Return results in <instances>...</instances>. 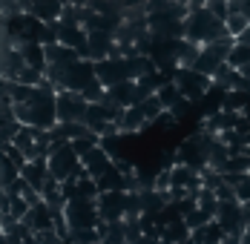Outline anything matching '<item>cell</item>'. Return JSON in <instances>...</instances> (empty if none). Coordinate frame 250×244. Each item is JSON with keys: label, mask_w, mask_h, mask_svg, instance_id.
Masks as SVG:
<instances>
[{"label": "cell", "mask_w": 250, "mask_h": 244, "mask_svg": "<svg viewBox=\"0 0 250 244\" xmlns=\"http://www.w3.org/2000/svg\"><path fill=\"white\" fill-rule=\"evenodd\" d=\"M106 98L118 106H132L135 103V78H126L115 86H106Z\"/></svg>", "instance_id": "13"}, {"label": "cell", "mask_w": 250, "mask_h": 244, "mask_svg": "<svg viewBox=\"0 0 250 244\" xmlns=\"http://www.w3.org/2000/svg\"><path fill=\"white\" fill-rule=\"evenodd\" d=\"M89 112V101L83 92L75 89H61L58 92V121H83Z\"/></svg>", "instance_id": "7"}, {"label": "cell", "mask_w": 250, "mask_h": 244, "mask_svg": "<svg viewBox=\"0 0 250 244\" xmlns=\"http://www.w3.org/2000/svg\"><path fill=\"white\" fill-rule=\"evenodd\" d=\"M213 219H216V216H213V213H207L204 207H193V210L184 216V221L190 224V230H199V227H204L207 221H213Z\"/></svg>", "instance_id": "19"}, {"label": "cell", "mask_w": 250, "mask_h": 244, "mask_svg": "<svg viewBox=\"0 0 250 244\" xmlns=\"http://www.w3.org/2000/svg\"><path fill=\"white\" fill-rule=\"evenodd\" d=\"M95 78H98L95 58H78L75 63H72V66H66L63 75H61V89H75V92H83Z\"/></svg>", "instance_id": "6"}, {"label": "cell", "mask_w": 250, "mask_h": 244, "mask_svg": "<svg viewBox=\"0 0 250 244\" xmlns=\"http://www.w3.org/2000/svg\"><path fill=\"white\" fill-rule=\"evenodd\" d=\"M225 35H230L227 20L216 18L207 6H199V9H190L187 12V18H184V38L187 41L204 46V43H213V41H219Z\"/></svg>", "instance_id": "1"}, {"label": "cell", "mask_w": 250, "mask_h": 244, "mask_svg": "<svg viewBox=\"0 0 250 244\" xmlns=\"http://www.w3.org/2000/svg\"><path fill=\"white\" fill-rule=\"evenodd\" d=\"M0 172H3V175H0L3 187H9V184H15V181L21 178V167H18V164H15L12 158H6V155H3V164H0Z\"/></svg>", "instance_id": "20"}, {"label": "cell", "mask_w": 250, "mask_h": 244, "mask_svg": "<svg viewBox=\"0 0 250 244\" xmlns=\"http://www.w3.org/2000/svg\"><path fill=\"white\" fill-rule=\"evenodd\" d=\"M248 26H250L248 15H242V12H230V15H227V29H230V35H233V38H236V35H242Z\"/></svg>", "instance_id": "21"}, {"label": "cell", "mask_w": 250, "mask_h": 244, "mask_svg": "<svg viewBox=\"0 0 250 244\" xmlns=\"http://www.w3.org/2000/svg\"><path fill=\"white\" fill-rule=\"evenodd\" d=\"M190 233H193V230H190V224L184 219L161 227V239H164V242H190Z\"/></svg>", "instance_id": "16"}, {"label": "cell", "mask_w": 250, "mask_h": 244, "mask_svg": "<svg viewBox=\"0 0 250 244\" xmlns=\"http://www.w3.org/2000/svg\"><path fill=\"white\" fill-rule=\"evenodd\" d=\"M66 224L69 230H81V227H98L101 221V210H98V198H89V195H78L66 201Z\"/></svg>", "instance_id": "3"}, {"label": "cell", "mask_w": 250, "mask_h": 244, "mask_svg": "<svg viewBox=\"0 0 250 244\" xmlns=\"http://www.w3.org/2000/svg\"><path fill=\"white\" fill-rule=\"evenodd\" d=\"M23 221L32 227V230H35V233L49 230V227H55V210H52L43 198H41L38 204H32V207H29V213L23 216Z\"/></svg>", "instance_id": "12"}, {"label": "cell", "mask_w": 250, "mask_h": 244, "mask_svg": "<svg viewBox=\"0 0 250 244\" xmlns=\"http://www.w3.org/2000/svg\"><path fill=\"white\" fill-rule=\"evenodd\" d=\"M49 170L58 181H66V178H75L83 170V161L78 155V149L72 146V141H61V144H52L49 152Z\"/></svg>", "instance_id": "2"}, {"label": "cell", "mask_w": 250, "mask_h": 244, "mask_svg": "<svg viewBox=\"0 0 250 244\" xmlns=\"http://www.w3.org/2000/svg\"><path fill=\"white\" fill-rule=\"evenodd\" d=\"M175 83L181 86V92L190 98V101L199 103L201 98L210 92V86H213V75L201 72V69H196V66H178V72H175Z\"/></svg>", "instance_id": "5"}, {"label": "cell", "mask_w": 250, "mask_h": 244, "mask_svg": "<svg viewBox=\"0 0 250 244\" xmlns=\"http://www.w3.org/2000/svg\"><path fill=\"white\" fill-rule=\"evenodd\" d=\"M245 213H248V221H250V201H245Z\"/></svg>", "instance_id": "25"}, {"label": "cell", "mask_w": 250, "mask_h": 244, "mask_svg": "<svg viewBox=\"0 0 250 244\" xmlns=\"http://www.w3.org/2000/svg\"><path fill=\"white\" fill-rule=\"evenodd\" d=\"M115 46H118V38H115V32H109V29H89V58H109V55H115Z\"/></svg>", "instance_id": "11"}, {"label": "cell", "mask_w": 250, "mask_h": 244, "mask_svg": "<svg viewBox=\"0 0 250 244\" xmlns=\"http://www.w3.org/2000/svg\"><path fill=\"white\" fill-rule=\"evenodd\" d=\"M242 112H245V118H248V121H250V101H248V106H245Z\"/></svg>", "instance_id": "24"}, {"label": "cell", "mask_w": 250, "mask_h": 244, "mask_svg": "<svg viewBox=\"0 0 250 244\" xmlns=\"http://www.w3.org/2000/svg\"><path fill=\"white\" fill-rule=\"evenodd\" d=\"M236 195H239V201H250V172L236 184Z\"/></svg>", "instance_id": "22"}, {"label": "cell", "mask_w": 250, "mask_h": 244, "mask_svg": "<svg viewBox=\"0 0 250 244\" xmlns=\"http://www.w3.org/2000/svg\"><path fill=\"white\" fill-rule=\"evenodd\" d=\"M216 219L222 221V227L227 230V242H242L245 230H248V213H245V201L239 198H219V210Z\"/></svg>", "instance_id": "4"}, {"label": "cell", "mask_w": 250, "mask_h": 244, "mask_svg": "<svg viewBox=\"0 0 250 244\" xmlns=\"http://www.w3.org/2000/svg\"><path fill=\"white\" fill-rule=\"evenodd\" d=\"M81 161H83V170L89 172L92 178H98V175H104V172L115 164V155H112V152L98 141L95 146H89V149L81 155Z\"/></svg>", "instance_id": "10"}, {"label": "cell", "mask_w": 250, "mask_h": 244, "mask_svg": "<svg viewBox=\"0 0 250 244\" xmlns=\"http://www.w3.org/2000/svg\"><path fill=\"white\" fill-rule=\"evenodd\" d=\"M248 101H250V92L239 89V86H233V89H227V92H225L222 109H233V112H242V109L248 106Z\"/></svg>", "instance_id": "17"}, {"label": "cell", "mask_w": 250, "mask_h": 244, "mask_svg": "<svg viewBox=\"0 0 250 244\" xmlns=\"http://www.w3.org/2000/svg\"><path fill=\"white\" fill-rule=\"evenodd\" d=\"M236 41H239V43H250V26L242 32V35H236Z\"/></svg>", "instance_id": "23"}, {"label": "cell", "mask_w": 250, "mask_h": 244, "mask_svg": "<svg viewBox=\"0 0 250 244\" xmlns=\"http://www.w3.org/2000/svg\"><path fill=\"white\" fill-rule=\"evenodd\" d=\"M190 242H196V244H201V242H227V230L222 227V221L219 219H213V221H207L204 227H199V230H193L190 233Z\"/></svg>", "instance_id": "14"}, {"label": "cell", "mask_w": 250, "mask_h": 244, "mask_svg": "<svg viewBox=\"0 0 250 244\" xmlns=\"http://www.w3.org/2000/svg\"><path fill=\"white\" fill-rule=\"evenodd\" d=\"M175 161L193 164V167H199V170L207 167V144H204V138H201V129L196 135H190L187 141H181V146L175 149Z\"/></svg>", "instance_id": "9"}, {"label": "cell", "mask_w": 250, "mask_h": 244, "mask_svg": "<svg viewBox=\"0 0 250 244\" xmlns=\"http://www.w3.org/2000/svg\"><path fill=\"white\" fill-rule=\"evenodd\" d=\"M227 61L236 66V69H245V66H250V43H233V49H230V55H227Z\"/></svg>", "instance_id": "18"}, {"label": "cell", "mask_w": 250, "mask_h": 244, "mask_svg": "<svg viewBox=\"0 0 250 244\" xmlns=\"http://www.w3.org/2000/svg\"><path fill=\"white\" fill-rule=\"evenodd\" d=\"M98 210L104 221L126 219V190H104L98 195Z\"/></svg>", "instance_id": "8"}, {"label": "cell", "mask_w": 250, "mask_h": 244, "mask_svg": "<svg viewBox=\"0 0 250 244\" xmlns=\"http://www.w3.org/2000/svg\"><path fill=\"white\" fill-rule=\"evenodd\" d=\"M29 12L41 20H58L63 12V0H29Z\"/></svg>", "instance_id": "15"}]
</instances>
